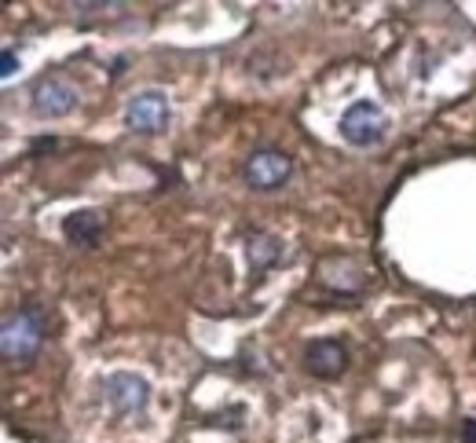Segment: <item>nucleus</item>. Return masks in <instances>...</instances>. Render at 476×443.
Here are the masks:
<instances>
[{
	"label": "nucleus",
	"instance_id": "obj_10",
	"mask_svg": "<svg viewBox=\"0 0 476 443\" xmlns=\"http://www.w3.org/2000/svg\"><path fill=\"white\" fill-rule=\"evenodd\" d=\"M12 70H15V55H12V52H5V77H8Z\"/></svg>",
	"mask_w": 476,
	"mask_h": 443
},
{
	"label": "nucleus",
	"instance_id": "obj_6",
	"mask_svg": "<svg viewBox=\"0 0 476 443\" xmlns=\"http://www.w3.org/2000/svg\"><path fill=\"white\" fill-rule=\"evenodd\" d=\"M129 125L136 132H161L169 125V100L161 92H140L129 100Z\"/></svg>",
	"mask_w": 476,
	"mask_h": 443
},
{
	"label": "nucleus",
	"instance_id": "obj_2",
	"mask_svg": "<svg viewBox=\"0 0 476 443\" xmlns=\"http://www.w3.org/2000/svg\"><path fill=\"white\" fill-rule=\"evenodd\" d=\"M5 356L15 363H23V360H30L34 352L41 348V341H44V315L37 312V308H23V312H12L8 319H5Z\"/></svg>",
	"mask_w": 476,
	"mask_h": 443
},
{
	"label": "nucleus",
	"instance_id": "obj_8",
	"mask_svg": "<svg viewBox=\"0 0 476 443\" xmlns=\"http://www.w3.org/2000/svg\"><path fill=\"white\" fill-rule=\"evenodd\" d=\"M100 227H103V220L95 217V213H73V217H66V224H63L66 238L77 242V246L95 242V238H100Z\"/></svg>",
	"mask_w": 476,
	"mask_h": 443
},
{
	"label": "nucleus",
	"instance_id": "obj_5",
	"mask_svg": "<svg viewBox=\"0 0 476 443\" xmlns=\"http://www.w3.org/2000/svg\"><path fill=\"white\" fill-rule=\"evenodd\" d=\"M286 176H290V158H286L282 150H257L246 161V184L257 188V191L278 188Z\"/></svg>",
	"mask_w": 476,
	"mask_h": 443
},
{
	"label": "nucleus",
	"instance_id": "obj_3",
	"mask_svg": "<svg viewBox=\"0 0 476 443\" xmlns=\"http://www.w3.org/2000/svg\"><path fill=\"white\" fill-rule=\"evenodd\" d=\"M385 129H389V121H385V114H381V107H374V103H352L348 111H345V118H341V136L352 143V147H370V143H377L381 136H385Z\"/></svg>",
	"mask_w": 476,
	"mask_h": 443
},
{
	"label": "nucleus",
	"instance_id": "obj_9",
	"mask_svg": "<svg viewBox=\"0 0 476 443\" xmlns=\"http://www.w3.org/2000/svg\"><path fill=\"white\" fill-rule=\"evenodd\" d=\"M278 253H282L278 238H271V235H264V231L249 235V264H253V272L271 268V264L278 260Z\"/></svg>",
	"mask_w": 476,
	"mask_h": 443
},
{
	"label": "nucleus",
	"instance_id": "obj_4",
	"mask_svg": "<svg viewBox=\"0 0 476 443\" xmlns=\"http://www.w3.org/2000/svg\"><path fill=\"white\" fill-rule=\"evenodd\" d=\"M77 107V88L63 77H44L34 88V111L37 118H63Z\"/></svg>",
	"mask_w": 476,
	"mask_h": 443
},
{
	"label": "nucleus",
	"instance_id": "obj_7",
	"mask_svg": "<svg viewBox=\"0 0 476 443\" xmlns=\"http://www.w3.org/2000/svg\"><path fill=\"white\" fill-rule=\"evenodd\" d=\"M308 367H312L316 374H323V378L341 374V367H345V348H341L337 341H316V344L308 348Z\"/></svg>",
	"mask_w": 476,
	"mask_h": 443
},
{
	"label": "nucleus",
	"instance_id": "obj_1",
	"mask_svg": "<svg viewBox=\"0 0 476 443\" xmlns=\"http://www.w3.org/2000/svg\"><path fill=\"white\" fill-rule=\"evenodd\" d=\"M103 403L111 407L114 418H140L147 410V403H151V389H147V381L140 374L114 371L103 381Z\"/></svg>",
	"mask_w": 476,
	"mask_h": 443
}]
</instances>
